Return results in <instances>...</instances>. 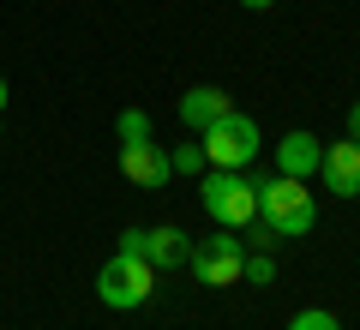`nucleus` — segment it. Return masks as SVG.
I'll return each mask as SVG.
<instances>
[{"label":"nucleus","mask_w":360,"mask_h":330,"mask_svg":"<svg viewBox=\"0 0 360 330\" xmlns=\"http://www.w3.org/2000/svg\"><path fill=\"white\" fill-rule=\"evenodd\" d=\"M186 265H193V277L205 282V288H234V282H240V265H246V241L234 229H210L205 241H193Z\"/></svg>","instance_id":"7ed1b4c3"},{"label":"nucleus","mask_w":360,"mask_h":330,"mask_svg":"<svg viewBox=\"0 0 360 330\" xmlns=\"http://www.w3.org/2000/svg\"><path fill=\"white\" fill-rule=\"evenodd\" d=\"M115 132H120V144H150V139H156V127H150V115H144V108H120Z\"/></svg>","instance_id":"9b49d317"},{"label":"nucleus","mask_w":360,"mask_h":330,"mask_svg":"<svg viewBox=\"0 0 360 330\" xmlns=\"http://www.w3.org/2000/svg\"><path fill=\"white\" fill-rule=\"evenodd\" d=\"M288 330H342V324H336V312H324V306H307V312L288 318Z\"/></svg>","instance_id":"ddd939ff"},{"label":"nucleus","mask_w":360,"mask_h":330,"mask_svg":"<svg viewBox=\"0 0 360 330\" xmlns=\"http://www.w3.org/2000/svg\"><path fill=\"white\" fill-rule=\"evenodd\" d=\"M342 139H354V144H360V102H348V132H342Z\"/></svg>","instance_id":"2eb2a0df"},{"label":"nucleus","mask_w":360,"mask_h":330,"mask_svg":"<svg viewBox=\"0 0 360 330\" xmlns=\"http://www.w3.org/2000/svg\"><path fill=\"white\" fill-rule=\"evenodd\" d=\"M258 144H264L258 120L240 115V108H229L217 127H205V163H210V168H246V163L258 156Z\"/></svg>","instance_id":"39448f33"},{"label":"nucleus","mask_w":360,"mask_h":330,"mask_svg":"<svg viewBox=\"0 0 360 330\" xmlns=\"http://www.w3.org/2000/svg\"><path fill=\"white\" fill-rule=\"evenodd\" d=\"M96 294H103V306H115V312H132V306H144L156 294V265H144V258H132V253H115L96 270Z\"/></svg>","instance_id":"20e7f679"},{"label":"nucleus","mask_w":360,"mask_h":330,"mask_svg":"<svg viewBox=\"0 0 360 330\" xmlns=\"http://www.w3.org/2000/svg\"><path fill=\"white\" fill-rule=\"evenodd\" d=\"M234 102H229V90H217V84H193L186 96H180V127H193V132H205V127H217L222 115H229Z\"/></svg>","instance_id":"9d476101"},{"label":"nucleus","mask_w":360,"mask_h":330,"mask_svg":"<svg viewBox=\"0 0 360 330\" xmlns=\"http://www.w3.org/2000/svg\"><path fill=\"white\" fill-rule=\"evenodd\" d=\"M198 198H205V216L217 229H252V216H258V186L240 168H210Z\"/></svg>","instance_id":"f03ea898"},{"label":"nucleus","mask_w":360,"mask_h":330,"mask_svg":"<svg viewBox=\"0 0 360 330\" xmlns=\"http://www.w3.org/2000/svg\"><path fill=\"white\" fill-rule=\"evenodd\" d=\"M120 253L144 258V265H156V270H174V265H186L193 241H186L174 222H162V229H127V234H120Z\"/></svg>","instance_id":"423d86ee"},{"label":"nucleus","mask_w":360,"mask_h":330,"mask_svg":"<svg viewBox=\"0 0 360 330\" xmlns=\"http://www.w3.org/2000/svg\"><path fill=\"white\" fill-rule=\"evenodd\" d=\"M319 163H324V144L312 139L307 127H295L283 144H276V174H288V180H312Z\"/></svg>","instance_id":"1a4fd4ad"},{"label":"nucleus","mask_w":360,"mask_h":330,"mask_svg":"<svg viewBox=\"0 0 360 330\" xmlns=\"http://www.w3.org/2000/svg\"><path fill=\"white\" fill-rule=\"evenodd\" d=\"M252 186H258V222H264L276 241H300V234H312V222H319V198L307 192V180L252 174Z\"/></svg>","instance_id":"f257e3e1"},{"label":"nucleus","mask_w":360,"mask_h":330,"mask_svg":"<svg viewBox=\"0 0 360 330\" xmlns=\"http://www.w3.org/2000/svg\"><path fill=\"white\" fill-rule=\"evenodd\" d=\"M168 163H174V174H205V144H180V151H168Z\"/></svg>","instance_id":"f8f14e48"},{"label":"nucleus","mask_w":360,"mask_h":330,"mask_svg":"<svg viewBox=\"0 0 360 330\" xmlns=\"http://www.w3.org/2000/svg\"><path fill=\"white\" fill-rule=\"evenodd\" d=\"M240 277H252V288H264V282L276 277V265H270V253H246V265H240Z\"/></svg>","instance_id":"4468645a"},{"label":"nucleus","mask_w":360,"mask_h":330,"mask_svg":"<svg viewBox=\"0 0 360 330\" xmlns=\"http://www.w3.org/2000/svg\"><path fill=\"white\" fill-rule=\"evenodd\" d=\"M240 6L246 13H264V6H276V0H240Z\"/></svg>","instance_id":"dca6fc26"},{"label":"nucleus","mask_w":360,"mask_h":330,"mask_svg":"<svg viewBox=\"0 0 360 330\" xmlns=\"http://www.w3.org/2000/svg\"><path fill=\"white\" fill-rule=\"evenodd\" d=\"M120 174L132 180V186H144V192H162L168 186V174H174V163H168V151L162 144H120Z\"/></svg>","instance_id":"0eeeda50"},{"label":"nucleus","mask_w":360,"mask_h":330,"mask_svg":"<svg viewBox=\"0 0 360 330\" xmlns=\"http://www.w3.org/2000/svg\"><path fill=\"white\" fill-rule=\"evenodd\" d=\"M6 96H13V90H6V78H0V108H6Z\"/></svg>","instance_id":"f3484780"},{"label":"nucleus","mask_w":360,"mask_h":330,"mask_svg":"<svg viewBox=\"0 0 360 330\" xmlns=\"http://www.w3.org/2000/svg\"><path fill=\"white\" fill-rule=\"evenodd\" d=\"M319 180H324V192H336V198H360V144H354V139L324 144Z\"/></svg>","instance_id":"6e6552de"}]
</instances>
